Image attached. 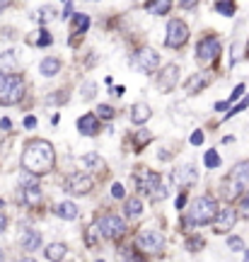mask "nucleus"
Wrapping results in <instances>:
<instances>
[{"label": "nucleus", "instance_id": "obj_8", "mask_svg": "<svg viewBox=\"0 0 249 262\" xmlns=\"http://www.w3.org/2000/svg\"><path fill=\"white\" fill-rule=\"evenodd\" d=\"M220 51H222L220 39L215 37V34H206V37L198 41V47H196V58H198L201 63H213L215 58L220 56Z\"/></svg>", "mask_w": 249, "mask_h": 262}, {"label": "nucleus", "instance_id": "obj_27", "mask_svg": "<svg viewBox=\"0 0 249 262\" xmlns=\"http://www.w3.org/2000/svg\"><path fill=\"white\" fill-rule=\"evenodd\" d=\"M150 141H153V134H150L148 129H140V131H136L133 136H131V143H133V148H136V153H140V150L148 146Z\"/></svg>", "mask_w": 249, "mask_h": 262}, {"label": "nucleus", "instance_id": "obj_5", "mask_svg": "<svg viewBox=\"0 0 249 262\" xmlns=\"http://www.w3.org/2000/svg\"><path fill=\"white\" fill-rule=\"evenodd\" d=\"M24 90H27V85H24L22 75H3V80H0V104H5V107L17 104L24 97Z\"/></svg>", "mask_w": 249, "mask_h": 262}, {"label": "nucleus", "instance_id": "obj_56", "mask_svg": "<svg viewBox=\"0 0 249 262\" xmlns=\"http://www.w3.org/2000/svg\"><path fill=\"white\" fill-rule=\"evenodd\" d=\"M3 260H5V253H3V250H0V262H3Z\"/></svg>", "mask_w": 249, "mask_h": 262}, {"label": "nucleus", "instance_id": "obj_30", "mask_svg": "<svg viewBox=\"0 0 249 262\" xmlns=\"http://www.w3.org/2000/svg\"><path fill=\"white\" fill-rule=\"evenodd\" d=\"M54 15H56V10L51 8V5H44V8H39L32 17L37 19V22H41V25H46V22H51V19H54Z\"/></svg>", "mask_w": 249, "mask_h": 262}, {"label": "nucleus", "instance_id": "obj_11", "mask_svg": "<svg viewBox=\"0 0 249 262\" xmlns=\"http://www.w3.org/2000/svg\"><path fill=\"white\" fill-rule=\"evenodd\" d=\"M133 63L138 66L143 73H155V68L160 66V54H157L155 49L150 47H140L136 54H133Z\"/></svg>", "mask_w": 249, "mask_h": 262}, {"label": "nucleus", "instance_id": "obj_61", "mask_svg": "<svg viewBox=\"0 0 249 262\" xmlns=\"http://www.w3.org/2000/svg\"><path fill=\"white\" fill-rule=\"evenodd\" d=\"M0 80H3V75H0Z\"/></svg>", "mask_w": 249, "mask_h": 262}, {"label": "nucleus", "instance_id": "obj_50", "mask_svg": "<svg viewBox=\"0 0 249 262\" xmlns=\"http://www.w3.org/2000/svg\"><path fill=\"white\" fill-rule=\"evenodd\" d=\"M10 126H12V122H10L8 117H5V119H0V129H3V131H8Z\"/></svg>", "mask_w": 249, "mask_h": 262}, {"label": "nucleus", "instance_id": "obj_42", "mask_svg": "<svg viewBox=\"0 0 249 262\" xmlns=\"http://www.w3.org/2000/svg\"><path fill=\"white\" fill-rule=\"evenodd\" d=\"M97 95V88H94V83H85L83 85V97L85 100H90V97H94Z\"/></svg>", "mask_w": 249, "mask_h": 262}, {"label": "nucleus", "instance_id": "obj_35", "mask_svg": "<svg viewBox=\"0 0 249 262\" xmlns=\"http://www.w3.org/2000/svg\"><path fill=\"white\" fill-rule=\"evenodd\" d=\"M37 34H39L37 39H32V41H34V47H51V44H54V37L48 34L46 29H41V32H37Z\"/></svg>", "mask_w": 249, "mask_h": 262}, {"label": "nucleus", "instance_id": "obj_13", "mask_svg": "<svg viewBox=\"0 0 249 262\" xmlns=\"http://www.w3.org/2000/svg\"><path fill=\"white\" fill-rule=\"evenodd\" d=\"M177 83H179V66L177 63L165 66V68H162V73L157 75V80H155V85H157V90H160V93H172V90L177 88Z\"/></svg>", "mask_w": 249, "mask_h": 262}, {"label": "nucleus", "instance_id": "obj_53", "mask_svg": "<svg viewBox=\"0 0 249 262\" xmlns=\"http://www.w3.org/2000/svg\"><path fill=\"white\" fill-rule=\"evenodd\" d=\"M10 8V0H0V15H3V10Z\"/></svg>", "mask_w": 249, "mask_h": 262}, {"label": "nucleus", "instance_id": "obj_6", "mask_svg": "<svg viewBox=\"0 0 249 262\" xmlns=\"http://www.w3.org/2000/svg\"><path fill=\"white\" fill-rule=\"evenodd\" d=\"M165 245H167L165 233H160L155 228H143L136 235V250L143 255H160L165 250Z\"/></svg>", "mask_w": 249, "mask_h": 262}, {"label": "nucleus", "instance_id": "obj_49", "mask_svg": "<svg viewBox=\"0 0 249 262\" xmlns=\"http://www.w3.org/2000/svg\"><path fill=\"white\" fill-rule=\"evenodd\" d=\"M184 204H186V189L177 196V209H184Z\"/></svg>", "mask_w": 249, "mask_h": 262}, {"label": "nucleus", "instance_id": "obj_31", "mask_svg": "<svg viewBox=\"0 0 249 262\" xmlns=\"http://www.w3.org/2000/svg\"><path fill=\"white\" fill-rule=\"evenodd\" d=\"M203 248H206V241H203L201 235H189V238H186V250H189V253H198Z\"/></svg>", "mask_w": 249, "mask_h": 262}, {"label": "nucleus", "instance_id": "obj_45", "mask_svg": "<svg viewBox=\"0 0 249 262\" xmlns=\"http://www.w3.org/2000/svg\"><path fill=\"white\" fill-rule=\"evenodd\" d=\"M179 5L184 10H194L196 5H198V0H179Z\"/></svg>", "mask_w": 249, "mask_h": 262}, {"label": "nucleus", "instance_id": "obj_43", "mask_svg": "<svg viewBox=\"0 0 249 262\" xmlns=\"http://www.w3.org/2000/svg\"><path fill=\"white\" fill-rule=\"evenodd\" d=\"M242 95H244V85H237V88L232 90V95H230V100H228V102H235V100H240Z\"/></svg>", "mask_w": 249, "mask_h": 262}, {"label": "nucleus", "instance_id": "obj_48", "mask_svg": "<svg viewBox=\"0 0 249 262\" xmlns=\"http://www.w3.org/2000/svg\"><path fill=\"white\" fill-rule=\"evenodd\" d=\"M24 126H27V129H37V117H32V114L24 117Z\"/></svg>", "mask_w": 249, "mask_h": 262}, {"label": "nucleus", "instance_id": "obj_54", "mask_svg": "<svg viewBox=\"0 0 249 262\" xmlns=\"http://www.w3.org/2000/svg\"><path fill=\"white\" fill-rule=\"evenodd\" d=\"M228 104H230V102H218V104H215V110H228Z\"/></svg>", "mask_w": 249, "mask_h": 262}, {"label": "nucleus", "instance_id": "obj_4", "mask_svg": "<svg viewBox=\"0 0 249 262\" xmlns=\"http://www.w3.org/2000/svg\"><path fill=\"white\" fill-rule=\"evenodd\" d=\"M247 182H249V160H244V163H237V165L230 170V175L222 180V192H220L222 199L235 202V199L247 189Z\"/></svg>", "mask_w": 249, "mask_h": 262}, {"label": "nucleus", "instance_id": "obj_3", "mask_svg": "<svg viewBox=\"0 0 249 262\" xmlns=\"http://www.w3.org/2000/svg\"><path fill=\"white\" fill-rule=\"evenodd\" d=\"M218 202L215 196L211 194H203V196H196L191 206H189V219H186V226H206V224H213V219L218 214Z\"/></svg>", "mask_w": 249, "mask_h": 262}, {"label": "nucleus", "instance_id": "obj_26", "mask_svg": "<svg viewBox=\"0 0 249 262\" xmlns=\"http://www.w3.org/2000/svg\"><path fill=\"white\" fill-rule=\"evenodd\" d=\"M22 199H24L27 206H37L39 202H41V189H39V185H27V187H22Z\"/></svg>", "mask_w": 249, "mask_h": 262}, {"label": "nucleus", "instance_id": "obj_60", "mask_svg": "<svg viewBox=\"0 0 249 262\" xmlns=\"http://www.w3.org/2000/svg\"><path fill=\"white\" fill-rule=\"evenodd\" d=\"M0 143H3V136H0Z\"/></svg>", "mask_w": 249, "mask_h": 262}, {"label": "nucleus", "instance_id": "obj_23", "mask_svg": "<svg viewBox=\"0 0 249 262\" xmlns=\"http://www.w3.org/2000/svg\"><path fill=\"white\" fill-rule=\"evenodd\" d=\"M61 58L56 56H46L44 61H41V66H39V71H41V75L44 78H54V75H58V71H61Z\"/></svg>", "mask_w": 249, "mask_h": 262}, {"label": "nucleus", "instance_id": "obj_7", "mask_svg": "<svg viewBox=\"0 0 249 262\" xmlns=\"http://www.w3.org/2000/svg\"><path fill=\"white\" fill-rule=\"evenodd\" d=\"M99 233H102V238H107V241H121L123 235H126V224L121 221V216H116V214H104L99 219Z\"/></svg>", "mask_w": 249, "mask_h": 262}, {"label": "nucleus", "instance_id": "obj_38", "mask_svg": "<svg viewBox=\"0 0 249 262\" xmlns=\"http://www.w3.org/2000/svg\"><path fill=\"white\" fill-rule=\"evenodd\" d=\"M247 107H249V95H247V97H244V100H242L240 104H235V107H232V110H230V112H228V114H225V117H222V119H225V122H228V119H230V117H235V114H240L242 110H247Z\"/></svg>", "mask_w": 249, "mask_h": 262}, {"label": "nucleus", "instance_id": "obj_16", "mask_svg": "<svg viewBox=\"0 0 249 262\" xmlns=\"http://www.w3.org/2000/svg\"><path fill=\"white\" fill-rule=\"evenodd\" d=\"M78 131H80L83 136H97L102 131V124H99V119H97V114H92V112L83 114V117L78 119Z\"/></svg>", "mask_w": 249, "mask_h": 262}, {"label": "nucleus", "instance_id": "obj_34", "mask_svg": "<svg viewBox=\"0 0 249 262\" xmlns=\"http://www.w3.org/2000/svg\"><path fill=\"white\" fill-rule=\"evenodd\" d=\"M83 163L87 165V168H97V170H104V160L97 156V153H87V156H83Z\"/></svg>", "mask_w": 249, "mask_h": 262}, {"label": "nucleus", "instance_id": "obj_21", "mask_svg": "<svg viewBox=\"0 0 249 262\" xmlns=\"http://www.w3.org/2000/svg\"><path fill=\"white\" fill-rule=\"evenodd\" d=\"M145 10H148L150 15H157V17L169 15V10H172V0H145Z\"/></svg>", "mask_w": 249, "mask_h": 262}, {"label": "nucleus", "instance_id": "obj_59", "mask_svg": "<svg viewBox=\"0 0 249 262\" xmlns=\"http://www.w3.org/2000/svg\"><path fill=\"white\" fill-rule=\"evenodd\" d=\"M94 262H104V260H94Z\"/></svg>", "mask_w": 249, "mask_h": 262}, {"label": "nucleus", "instance_id": "obj_44", "mask_svg": "<svg viewBox=\"0 0 249 262\" xmlns=\"http://www.w3.org/2000/svg\"><path fill=\"white\" fill-rule=\"evenodd\" d=\"M189 141H191V146H201V143H203V131H194Z\"/></svg>", "mask_w": 249, "mask_h": 262}, {"label": "nucleus", "instance_id": "obj_32", "mask_svg": "<svg viewBox=\"0 0 249 262\" xmlns=\"http://www.w3.org/2000/svg\"><path fill=\"white\" fill-rule=\"evenodd\" d=\"M203 163H206V168L208 170L220 168V156H218L215 150H206V153H203Z\"/></svg>", "mask_w": 249, "mask_h": 262}, {"label": "nucleus", "instance_id": "obj_58", "mask_svg": "<svg viewBox=\"0 0 249 262\" xmlns=\"http://www.w3.org/2000/svg\"><path fill=\"white\" fill-rule=\"evenodd\" d=\"M244 51H247V58H249V41H247V49H244Z\"/></svg>", "mask_w": 249, "mask_h": 262}, {"label": "nucleus", "instance_id": "obj_19", "mask_svg": "<svg viewBox=\"0 0 249 262\" xmlns=\"http://www.w3.org/2000/svg\"><path fill=\"white\" fill-rule=\"evenodd\" d=\"M54 214L58 216V219H63V221H75L78 219V206L73 204V202H61V204L54 206Z\"/></svg>", "mask_w": 249, "mask_h": 262}, {"label": "nucleus", "instance_id": "obj_37", "mask_svg": "<svg viewBox=\"0 0 249 262\" xmlns=\"http://www.w3.org/2000/svg\"><path fill=\"white\" fill-rule=\"evenodd\" d=\"M97 119H114V107H109V104H99L97 107Z\"/></svg>", "mask_w": 249, "mask_h": 262}, {"label": "nucleus", "instance_id": "obj_29", "mask_svg": "<svg viewBox=\"0 0 249 262\" xmlns=\"http://www.w3.org/2000/svg\"><path fill=\"white\" fill-rule=\"evenodd\" d=\"M215 10L220 12L222 17H232L237 5H235V0H218V3H215Z\"/></svg>", "mask_w": 249, "mask_h": 262}, {"label": "nucleus", "instance_id": "obj_46", "mask_svg": "<svg viewBox=\"0 0 249 262\" xmlns=\"http://www.w3.org/2000/svg\"><path fill=\"white\" fill-rule=\"evenodd\" d=\"M240 44H235V47H232V61H230V66H235L237 63V61H240Z\"/></svg>", "mask_w": 249, "mask_h": 262}, {"label": "nucleus", "instance_id": "obj_47", "mask_svg": "<svg viewBox=\"0 0 249 262\" xmlns=\"http://www.w3.org/2000/svg\"><path fill=\"white\" fill-rule=\"evenodd\" d=\"M63 17L68 19V17H73V3L70 0H65V8H63Z\"/></svg>", "mask_w": 249, "mask_h": 262}, {"label": "nucleus", "instance_id": "obj_14", "mask_svg": "<svg viewBox=\"0 0 249 262\" xmlns=\"http://www.w3.org/2000/svg\"><path fill=\"white\" fill-rule=\"evenodd\" d=\"M169 180L175 182L177 187L189 189L191 185H196V180H198V172H196L194 165H182V168L172 170V175H169Z\"/></svg>", "mask_w": 249, "mask_h": 262}, {"label": "nucleus", "instance_id": "obj_22", "mask_svg": "<svg viewBox=\"0 0 249 262\" xmlns=\"http://www.w3.org/2000/svg\"><path fill=\"white\" fill-rule=\"evenodd\" d=\"M15 68H17V54L15 51L0 54V75H12Z\"/></svg>", "mask_w": 249, "mask_h": 262}, {"label": "nucleus", "instance_id": "obj_17", "mask_svg": "<svg viewBox=\"0 0 249 262\" xmlns=\"http://www.w3.org/2000/svg\"><path fill=\"white\" fill-rule=\"evenodd\" d=\"M44 255H46L48 262H61L68 255V245L61 243V241H56V243H48L46 248H44Z\"/></svg>", "mask_w": 249, "mask_h": 262}, {"label": "nucleus", "instance_id": "obj_10", "mask_svg": "<svg viewBox=\"0 0 249 262\" xmlns=\"http://www.w3.org/2000/svg\"><path fill=\"white\" fill-rule=\"evenodd\" d=\"M94 187V180L85 172H73L70 178L65 180V192L68 194H75V196H85L90 194V189Z\"/></svg>", "mask_w": 249, "mask_h": 262}, {"label": "nucleus", "instance_id": "obj_1", "mask_svg": "<svg viewBox=\"0 0 249 262\" xmlns=\"http://www.w3.org/2000/svg\"><path fill=\"white\" fill-rule=\"evenodd\" d=\"M54 163H56V150L46 139H32L24 143V150H22V168H24V172H32V175L39 178V175L51 172Z\"/></svg>", "mask_w": 249, "mask_h": 262}, {"label": "nucleus", "instance_id": "obj_15", "mask_svg": "<svg viewBox=\"0 0 249 262\" xmlns=\"http://www.w3.org/2000/svg\"><path fill=\"white\" fill-rule=\"evenodd\" d=\"M213 83V78L211 73H206V71H198V73H191L189 78H186V83H184V90L186 95H198L203 93L208 85Z\"/></svg>", "mask_w": 249, "mask_h": 262}, {"label": "nucleus", "instance_id": "obj_12", "mask_svg": "<svg viewBox=\"0 0 249 262\" xmlns=\"http://www.w3.org/2000/svg\"><path fill=\"white\" fill-rule=\"evenodd\" d=\"M235 224H237V209H232V206H222V209H218V214H215V219H213V228H215V233H230L232 228H235Z\"/></svg>", "mask_w": 249, "mask_h": 262}, {"label": "nucleus", "instance_id": "obj_55", "mask_svg": "<svg viewBox=\"0 0 249 262\" xmlns=\"http://www.w3.org/2000/svg\"><path fill=\"white\" fill-rule=\"evenodd\" d=\"M19 262H37V260H32V257H24V260H19Z\"/></svg>", "mask_w": 249, "mask_h": 262}, {"label": "nucleus", "instance_id": "obj_9", "mask_svg": "<svg viewBox=\"0 0 249 262\" xmlns=\"http://www.w3.org/2000/svg\"><path fill=\"white\" fill-rule=\"evenodd\" d=\"M189 41V27H186L184 19H169L167 25V37H165V44L169 49H182Z\"/></svg>", "mask_w": 249, "mask_h": 262}, {"label": "nucleus", "instance_id": "obj_40", "mask_svg": "<svg viewBox=\"0 0 249 262\" xmlns=\"http://www.w3.org/2000/svg\"><path fill=\"white\" fill-rule=\"evenodd\" d=\"M46 102H51V104H63V102H68V93L65 90H58L56 95H51Z\"/></svg>", "mask_w": 249, "mask_h": 262}, {"label": "nucleus", "instance_id": "obj_33", "mask_svg": "<svg viewBox=\"0 0 249 262\" xmlns=\"http://www.w3.org/2000/svg\"><path fill=\"white\" fill-rule=\"evenodd\" d=\"M119 262H145V257L138 253V250H121L119 253Z\"/></svg>", "mask_w": 249, "mask_h": 262}, {"label": "nucleus", "instance_id": "obj_57", "mask_svg": "<svg viewBox=\"0 0 249 262\" xmlns=\"http://www.w3.org/2000/svg\"><path fill=\"white\" fill-rule=\"evenodd\" d=\"M244 262H249V250H247V253H244Z\"/></svg>", "mask_w": 249, "mask_h": 262}, {"label": "nucleus", "instance_id": "obj_20", "mask_svg": "<svg viewBox=\"0 0 249 262\" xmlns=\"http://www.w3.org/2000/svg\"><path fill=\"white\" fill-rule=\"evenodd\" d=\"M22 248H24L27 253H34L37 248H41V233L34 231V228H27V231L22 233Z\"/></svg>", "mask_w": 249, "mask_h": 262}, {"label": "nucleus", "instance_id": "obj_41", "mask_svg": "<svg viewBox=\"0 0 249 262\" xmlns=\"http://www.w3.org/2000/svg\"><path fill=\"white\" fill-rule=\"evenodd\" d=\"M111 196H114V199H123V196H126V192H123V185H121V182H114V185H111Z\"/></svg>", "mask_w": 249, "mask_h": 262}, {"label": "nucleus", "instance_id": "obj_52", "mask_svg": "<svg viewBox=\"0 0 249 262\" xmlns=\"http://www.w3.org/2000/svg\"><path fill=\"white\" fill-rule=\"evenodd\" d=\"M123 93H126V90H123V85H116V88H114V95H116V97H121Z\"/></svg>", "mask_w": 249, "mask_h": 262}, {"label": "nucleus", "instance_id": "obj_18", "mask_svg": "<svg viewBox=\"0 0 249 262\" xmlns=\"http://www.w3.org/2000/svg\"><path fill=\"white\" fill-rule=\"evenodd\" d=\"M129 117H131V122H133V124H145L150 117H153V110H150L145 102H136L133 107H131Z\"/></svg>", "mask_w": 249, "mask_h": 262}, {"label": "nucleus", "instance_id": "obj_2", "mask_svg": "<svg viewBox=\"0 0 249 262\" xmlns=\"http://www.w3.org/2000/svg\"><path fill=\"white\" fill-rule=\"evenodd\" d=\"M133 180H136V187L148 196L150 202H162V199H167V187L162 185L160 172L148 170V168H136Z\"/></svg>", "mask_w": 249, "mask_h": 262}, {"label": "nucleus", "instance_id": "obj_25", "mask_svg": "<svg viewBox=\"0 0 249 262\" xmlns=\"http://www.w3.org/2000/svg\"><path fill=\"white\" fill-rule=\"evenodd\" d=\"M123 214H126V219H138L143 214V202H140L138 196L123 199Z\"/></svg>", "mask_w": 249, "mask_h": 262}, {"label": "nucleus", "instance_id": "obj_51", "mask_svg": "<svg viewBox=\"0 0 249 262\" xmlns=\"http://www.w3.org/2000/svg\"><path fill=\"white\" fill-rule=\"evenodd\" d=\"M8 228V219H5V214H0V233Z\"/></svg>", "mask_w": 249, "mask_h": 262}, {"label": "nucleus", "instance_id": "obj_39", "mask_svg": "<svg viewBox=\"0 0 249 262\" xmlns=\"http://www.w3.org/2000/svg\"><path fill=\"white\" fill-rule=\"evenodd\" d=\"M240 216L249 221V189L240 196Z\"/></svg>", "mask_w": 249, "mask_h": 262}, {"label": "nucleus", "instance_id": "obj_36", "mask_svg": "<svg viewBox=\"0 0 249 262\" xmlns=\"http://www.w3.org/2000/svg\"><path fill=\"white\" fill-rule=\"evenodd\" d=\"M228 248H230L232 253H242L244 250V241H242L240 235H230L228 238Z\"/></svg>", "mask_w": 249, "mask_h": 262}, {"label": "nucleus", "instance_id": "obj_24", "mask_svg": "<svg viewBox=\"0 0 249 262\" xmlns=\"http://www.w3.org/2000/svg\"><path fill=\"white\" fill-rule=\"evenodd\" d=\"M87 29H90V17L83 15V12L73 15V22H70V34H73V37H83Z\"/></svg>", "mask_w": 249, "mask_h": 262}, {"label": "nucleus", "instance_id": "obj_28", "mask_svg": "<svg viewBox=\"0 0 249 262\" xmlns=\"http://www.w3.org/2000/svg\"><path fill=\"white\" fill-rule=\"evenodd\" d=\"M99 238H102V233H99V226L97 224L85 228V243H87V248H97V245H99Z\"/></svg>", "mask_w": 249, "mask_h": 262}]
</instances>
